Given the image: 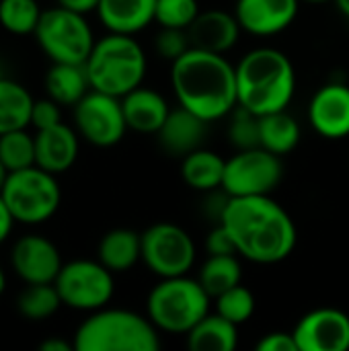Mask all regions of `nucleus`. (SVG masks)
Returning a JSON list of instances; mask_svg holds the SVG:
<instances>
[{
	"label": "nucleus",
	"mask_w": 349,
	"mask_h": 351,
	"mask_svg": "<svg viewBox=\"0 0 349 351\" xmlns=\"http://www.w3.org/2000/svg\"><path fill=\"white\" fill-rule=\"evenodd\" d=\"M33 95L16 80L0 76V134L29 128Z\"/></svg>",
	"instance_id": "nucleus-26"
},
{
	"label": "nucleus",
	"mask_w": 349,
	"mask_h": 351,
	"mask_svg": "<svg viewBox=\"0 0 349 351\" xmlns=\"http://www.w3.org/2000/svg\"><path fill=\"white\" fill-rule=\"evenodd\" d=\"M14 224H16V220L12 218L8 206L4 204V199H2V195H0V245H4V243L10 239Z\"/></svg>",
	"instance_id": "nucleus-39"
},
{
	"label": "nucleus",
	"mask_w": 349,
	"mask_h": 351,
	"mask_svg": "<svg viewBox=\"0 0 349 351\" xmlns=\"http://www.w3.org/2000/svg\"><path fill=\"white\" fill-rule=\"evenodd\" d=\"M206 251L208 255H239L237 253V247H234V241L230 237V232L218 222V226L208 234V241H206Z\"/></svg>",
	"instance_id": "nucleus-37"
},
{
	"label": "nucleus",
	"mask_w": 349,
	"mask_h": 351,
	"mask_svg": "<svg viewBox=\"0 0 349 351\" xmlns=\"http://www.w3.org/2000/svg\"><path fill=\"white\" fill-rule=\"evenodd\" d=\"M128 128L140 134H156L171 113L167 99L146 86H138L121 97Z\"/></svg>",
	"instance_id": "nucleus-20"
},
{
	"label": "nucleus",
	"mask_w": 349,
	"mask_h": 351,
	"mask_svg": "<svg viewBox=\"0 0 349 351\" xmlns=\"http://www.w3.org/2000/svg\"><path fill=\"white\" fill-rule=\"evenodd\" d=\"M257 351H298V346L294 333L276 331L261 337V341L257 343Z\"/></svg>",
	"instance_id": "nucleus-38"
},
{
	"label": "nucleus",
	"mask_w": 349,
	"mask_h": 351,
	"mask_svg": "<svg viewBox=\"0 0 349 351\" xmlns=\"http://www.w3.org/2000/svg\"><path fill=\"white\" fill-rule=\"evenodd\" d=\"M0 76H2V62H0Z\"/></svg>",
	"instance_id": "nucleus-46"
},
{
	"label": "nucleus",
	"mask_w": 349,
	"mask_h": 351,
	"mask_svg": "<svg viewBox=\"0 0 349 351\" xmlns=\"http://www.w3.org/2000/svg\"><path fill=\"white\" fill-rule=\"evenodd\" d=\"M300 0H237L234 14L243 27V31L269 37L286 31L296 14Z\"/></svg>",
	"instance_id": "nucleus-16"
},
{
	"label": "nucleus",
	"mask_w": 349,
	"mask_h": 351,
	"mask_svg": "<svg viewBox=\"0 0 349 351\" xmlns=\"http://www.w3.org/2000/svg\"><path fill=\"white\" fill-rule=\"evenodd\" d=\"M212 296L189 276L160 278L146 300L148 319L158 331L187 335L208 313Z\"/></svg>",
	"instance_id": "nucleus-6"
},
{
	"label": "nucleus",
	"mask_w": 349,
	"mask_h": 351,
	"mask_svg": "<svg viewBox=\"0 0 349 351\" xmlns=\"http://www.w3.org/2000/svg\"><path fill=\"white\" fill-rule=\"evenodd\" d=\"M74 128L80 138L97 148H111L119 144L130 130L121 99L95 88L74 105Z\"/></svg>",
	"instance_id": "nucleus-12"
},
{
	"label": "nucleus",
	"mask_w": 349,
	"mask_h": 351,
	"mask_svg": "<svg viewBox=\"0 0 349 351\" xmlns=\"http://www.w3.org/2000/svg\"><path fill=\"white\" fill-rule=\"evenodd\" d=\"M0 195L16 224L37 226L56 216L62 206V187L58 175L33 165L8 173Z\"/></svg>",
	"instance_id": "nucleus-7"
},
{
	"label": "nucleus",
	"mask_w": 349,
	"mask_h": 351,
	"mask_svg": "<svg viewBox=\"0 0 349 351\" xmlns=\"http://www.w3.org/2000/svg\"><path fill=\"white\" fill-rule=\"evenodd\" d=\"M76 351H158L156 325L134 311L99 308L84 319L74 333Z\"/></svg>",
	"instance_id": "nucleus-4"
},
{
	"label": "nucleus",
	"mask_w": 349,
	"mask_h": 351,
	"mask_svg": "<svg viewBox=\"0 0 349 351\" xmlns=\"http://www.w3.org/2000/svg\"><path fill=\"white\" fill-rule=\"evenodd\" d=\"M306 2H327V0H306Z\"/></svg>",
	"instance_id": "nucleus-45"
},
{
	"label": "nucleus",
	"mask_w": 349,
	"mask_h": 351,
	"mask_svg": "<svg viewBox=\"0 0 349 351\" xmlns=\"http://www.w3.org/2000/svg\"><path fill=\"white\" fill-rule=\"evenodd\" d=\"M237 68L239 107L255 115L284 111L296 90V72L290 58L276 47H257L241 58Z\"/></svg>",
	"instance_id": "nucleus-3"
},
{
	"label": "nucleus",
	"mask_w": 349,
	"mask_h": 351,
	"mask_svg": "<svg viewBox=\"0 0 349 351\" xmlns=\"http://www.w3.org/2000/svg\"><path fill=\"white\" fill-rule=\"evenodd\" d=\"M56 2L60 6L70 8V10H76L80 14H88V12L97 10V6H99L101 0H56Z\"/></svg>",
	"instance_id": "nucleus-40"
},
{
	"label": "nucleus",
	"mask_w": 349,
	"mask_h": 351,
	"mask_svg": "<svg viewBox=\"0 0 349 351\" xmlns=\"http://www.w3.org/2000/svg\"><path fill=\"white\" fill-rule=\"evenodd\" d=\"M259 125H261V148L278 156L292 152L300 142V125L286 109L261 115Z\"/></svg>",
	"instance_id": "nucleus-27"
},
{
	"label": "nucleus",
	"mask_w": 349,
	"mask_h": 351,
	"mask_svg": "<svg viewBox=\"0 0 349 351\" xmlns=\"http://www.w3.org/2000/svg\"><path fill=\"white\" fill-rule=\"evenodd\" d=\"M146 53L134 35L109 33L95 41L84 62L91 88L123 97L138 88L146 76Z\"/></svg>",
	"instance_id": "nucleus-5"
},
{
	"label": "nucleus",
	"mask_w": 349,
	"mask_h": 351,
	"mask_svg": "<svg viewBox=\"0 0 349 351\" xmlns=\"http://www.w3.org/2000/svg\"><path fill=\"white\" fill-rule=\"evenodd\" d=\"M224 169H226V160L222 156H218L212 150L197 148L187 156H183L181 177L191 189L210 193L214 189H222Z\"/></svg>",
	"instance_id": "nucleus-24"
},
{
	"label": "nucleus",
	"mask_w": 349,
	"mask_h": 351,
	"mask_svg": "<svg viewBox=\"0 0 349 351\" xmlns=\"http://www.w3.org/2000/svg\"><path fill=\"white\" fill-rule=\"evenodd\" d=\"M187 346L191 351H232L239 346V325L222 315H206L189 333Z\"/></svg>",
	"instance_id": "nucleus-25"
},
{
	"label": "nucleus",
	"mask_w": 349,
	"mask_h": 351,
	"mask_svg": "<svg viewBox=\"0 0 349 351\" xmlns=\"http://www.w3.org/2000/svg\"><path fill=\"white\" fill-rule=\"evenodd\" d=\"M216 313L234 325H243L255 313V296L249 288L239 284L216 298Z\"/></svg>",
	"instance_id": "nucleus-33"
},
{
	"label": "nucleus",
	"mask_w": 349,
	"mask_h": 351,
	"mask_svg": "<svg viewBox=\"0 0 349 351\" xmlns=\"http://www.w3.org/2000/svg\"><path fill=\"white\" fill-rule=\"evenodd\" d=\"M241 31L243 27L234 12L204 10L189 25L187 35H189L191 47L214 51V53H226L228 49L237 45Z\"/></svg>",
	"instance_id": "nucleus-18"
},
{
	"label": "nucleus",
	"mask_w": 349,
	"mask_h": 351,
	"mask_svg": "<svg viewBox=\"0 0 349 351\" xmlns=\"http://www.w3.org/2000/svg\"><path fill=\"white\" fill-rule=\"evenodd\" d=\"M298 351L349 350V315L339 308H317L304 315L292 331Z\"/></svg>",
	"instance_id": "nucleus-14"
},
{
	"label": "nucleus",
	"mask_w": 349,
	"mask_h": 351,
	"mask_svg": "<svg viewBox=\"0 0 349 351\" xmlns=\"http://www.w3.org/2000/svg\"><path fill=\"white\" fill-rule=\"evenodd\" d=\"M156 0H101L97 16L109 33L136 35L154 21Z\"/></svg>",
	"instance_id": "nucleus-21"
},
{
	"label": "nucleus",
	"mask_w": 349,
	"mask_h": 351,
	"mask_svg": "<svg viewBox=\"0 0 349 351\" xmlns=\"http://www.w3.org/2000/svg\"><path fill=\"white\" fill-rule=\"evenodd\" d=\"M62 265L60 249L41 234H25L10 249V267L23 284H53Z\"/></svg>",
	"instance_id": "nucleus-13"
},
{
	"label": "nucleus",
	"mask_w": 349,
	"mask_h": 351,
	"mask_svg": "<svg viewBox=\"0 0 349 351\" xmlns=\"http://www.w3.org/2000/svg\"><path fill=\"white\" fill-rule=\"evenodd\" d=\"M171 84L179 105L208 123L230 115L239 105L237 68L224 53L189 47L173 62Z\"/></svg>",
	"instance_id": "nucleus-2"
},
{
	"label": "nucleus",
	"mask_w": 349,
	"mask_h": 351,
	"mask_svg": "<svg viewBox=\"0 0 349 351\" xmlns=\"http://www.w3.org/2000/svg\"><path fill=\"white\" fill-rule=\"evenodd\" d=\"M142 261L158 278L187 276L195 265V243L173 222L152 224L142 232Z\"/></svg>",
	"instance_id": "nucleus-10"
},
{
	"label": "nucleus",
	"mask_w": 349,
	"mask_h": 351,
	"mask_svg": "<svg viewBox=\"0 0 349 351\" xmlns=\"http://www.w3.org/2000/svg\"><path fill=\"white\" fill-rule=\"evenodd\" d=\"M6 177H8V171H6V167L0 162V189H2V185H4V181H6Z\"/></svg>",
	"instance_id": "nucleus-44"
},
{
	"label": "nucleus",
	"mask_w": 349,
	"mask_h": 351,
	"mask_svg": "<svg viewBox=\"0 0 349 351\" xmlns=\"http://www.w3.org/2000/svg\"><path fill=\"white\" fill-rule=\"evenodd\" d=\"M39 350L41 351H76L74 350V343H68L64 339H58V337H49L45 341L39 343Z\"/></svg>",
	"instance_id": "nucleus-41"
},
{
	"label": "nucleus",
	"mask_w": 349,
	"mask_h": 351,
	"mask_svg": "<svg viewBox=\"0 0 349 351\" xmlns=\"http://www.w3.org/2000/svg\"><path fill=\"white\" fill-rule=\"evenodd\" d=\"M4 290H6V274H4V269L0 265V296L4 294Z\"/></svg>",
	"instance_id": "nucleus-43"
},
{
	"label": "nucleus",
	"mask_w": 349,
	"mask_h": 351,
	"mask_svg": "<svg viewBox=\"0 0 349 351\" xmlns=\"http://www.w3.org/2000/svg\"><path fill=\"white\" fill-rule=\"evenodd\" d=\"M220 224L230 232L237 253L259 265L288 259L298 241L294 220L269 195L230 197Z\"/></svg>",
	"instance_id": "nucleus-1"
},
{
	"label": "nucleus",
	"mask_w": 349,
	"mask_h": 351,
	"mask_svg": "<svg viewBox=\"0 0 349 351\" xmlns=\"http://www.w3.org/2000/svg\"><path fill=\"white\" fill-rule=\"evenodd\" d=\"M45 93L62 107H74L88 90V74L84 64H64L51 62L49 70L45 72Z\"/></svg>",
	"instance_id": "nucleus-22"
},
{
	"label": "nucleus",
	"mask_w": 349,
	"mask_h": 351,
	"mask_svg": "<svg viewBox=\"0 0 349 351\" xmlns=\"http://www.w3.org/2000/svg\"><path fill=\"white\" fill-rule=\"evenodd\" d=\"M241 278L243 269L237 255H208V261L202 265L197 280L212 298H218L226 290L239 286Z\"/></svg>",
	"instance_id": "nucleus-29"
},
{
	"label": "nucleus",
	"mask_w": 349,
	"mask_h": 351,
	"mask_svg": "<svg viewBox=\"0 0 349 351\" xmlns=\"http://www.w3.org/2000/svg\"><path fill=\"white\" fill-rule=\"evenodd\" d=\"M0 162L8 173L35 165V134L27 128L0 134Z\"/></svg>",
	"instance_id": "nucleus-31"
},
{
	"label": "nucleus",
	"mask_w": 349,
	"mask_h": 351,
	"mask_svg": "<svg viewBox=\"0 0 349 351\" xmlns=\"http://www.w3.org/2000/svg\"><path fill=\"white\" fill-rule=\"evenodd\" d=\"M189 47H191V41H189V35H187L185 29H169V27H163V31L156 35V51L165 60L175 62Z\"/></svg>",
	"instance_id": "nucleus-35"
},
{
	"label": "nucleus",
	"mask_w": 349,
	"mask_h": 351,
	"mask_svg": "<svg viewBox=\"0 0 349 351\" xmlns=\"http://www.w3.org/2000/svg\"><path fill=\"white\" fill-rule=\"evenodd\" d=\"M197 0H156L154 21L169 29H189L200 14Z\"/></svg>",
	"instance_id": "nucleus-34"
},
{
	"label": "nucleus",
	"mask_w": 349,
	"mask_h": 351,
	"mask_svg": "<svg viewBox=\"0 0 349 351\" xmlns=\"http://www.w3.org/2000/svg\"><path fill=\"white\" fill-rule=\"evenodd\" d=\"M53 284L62 304L80 313H95L107 306L115 294L113 271L99 259H74L64 263Z\"/></svg>",
	"instance_id": "nucleus-9"
},
{
	"label": "nucleus",
	"mask_w": 349,
	"mask_h": 351,
	"mask_svg": "<svg viewBox=\"0 0 349 351\" xmlns=\"http://www.w3.org/2000/svg\"><path fill=\"white\" fill-rule=\"evenodd\" d=\"M60 121H62V105L60 103H56L51 97H43V99L33 101L31 125L35 128V132L51 128V125H56Z\"/></svg>",
	"instance_id": "nucleus-36"
},
{
	"label": "nucleus",
	"mask_w": 349,
	"mask_h": 351,
	"mask_svg": "<svg viewBox=\"0 0 349 351\" xmlns=\"http://www.w3.org/2000/svg\"><path fill=\"white\" fill-rule=\"evenodd\" d=\"M335 4H337V8L349 19V0H335Z\"/></svg>",
	"instance_id": "nucleus-42"
},
{
	"label": "nucleus",
	"mask_w": 349,
	"mask_h": 351,
	"mask_svg": "<svg viewBox=\"0 0 349 351\" xmlns=\"http://www.w3.org/2000/svg\"><path fill=\"white\" fill-rule=\"evenodd\" d=\"M41 12L37 0H0V27L10 35H33Z\"/></svg>",
	"instance_id": "nucleus-30"
},
{
	"label": "nucleus",
	"mask_w": 349,
	"mask_h": 351,
	"mask_svg": "<svg viewBox=\"0 0 349 351\" xmlns=\"http://www.w3.org/2000/svg\"><path fill=\"white\" fill-rule=\"evenodd\" d=\"M309 121L317 134L329 140L349 136V86L329 82L321 86L309 105Z\"/></svg>",
	"instance_id": "nucleus-15"
},
{
	"label": "nucleus",
	"mask_w": 349,
	"mask_h": 351,
	"mask_svg": "<svg viewBox=\"0 0 349 351\" xmlns=\"http://www.w3.org/2000/svg\"><path fill=\"white\" fill-rule=\"evenodd\" d=\"M208 121L195 115L193 111L179 105V109H171L163 128L156 132L160 146L173 156H187L189 152L202 148L206 138Z\"/></svg>",
	"instance_id": "nucleus-19"
},
{
	"label": "nucleus",
	"mask_w": 349,
	"mask_h": 351,
	"mask_svg": "<svg viewBox=\"0 0 349 351\" xmlns=\"http://www.w3.org/2000/svg\"><path fill=\"white\" fill-rule=\"evenodd\" d=\"M228 140L237 150H249L261 146V125L259 115L245 107H234L228 123Z\"/></svg>",
	"instance_id": "nucleus-32"
},
{
	"label": "nucleus",
	"mask_w": 349,
	"mask_h": 351,
	"mask_svg": "<svg viewBox=\"0 0 349 351\" xmlns=\"http://www.w3.org/2000/svg\"><path fill=\"white\" fill-rule=\"evenodd\" d=\"M33 37L51 62L64 64H84L97 41L86 14L60 4L41 12Z\"/></svg>",
	"instance_id": "nucleus-8"
},
{
	"label": "nucleus",
	"mask_w": 349,
	"mask_h": 351,
	"mask_svg": "<svg viewBox=\"0 0 349 351\" xmlns=\"http://www.w3.org/2000/svg\"><path fill=\"white\" fill-rule=\"evenodd\" d=\"M80 136L76 128L64 121L35 132V165L47 173L62 175L72 169L78 158Z\"/></svg>",
	"instance_id": "nucleus-17"
},
{
	"label": "nucleus",
	"mask_w": 349,
	"mask_h": 351,
	"mask_svg": "<svg viewBox=\"0 0 349 351\" xmlns=\"http://www.w3.org/2000/svg\"><path fill=\"white\" fill-rule=\"evenodd\" d=\"M284 165L282 158L265 148L239 150L226 160L222 189L230 197L269 195L282 183Z\"/></svg>",
	"instance_id": "nucleus-11"
},
{
	"label": "nucleus",
	"mask_w": 349,
	"mask_h": 351,
	"mask_svg": "<svg viewBox=\"0 0 349 351\" xmlns=\"http://www.w3.org/2000/svg\"><path fill=\"white\" fill-rule=\"evenodd\" d=\"M97 257L113 274L130 271L142 259V234L130 228H113L101 239Z\"/></svg>",
	"instance_id": "nucleus-23"
},
{
	"label": "nucleus",
	"mask_w": 349,
	"mask_h": 351,
	"mask_svg": "<svg viewBox=\"0 0 349 351\" xmlns=\"http://www.w3.org/2000/svg\"><path fill=\"white\" fill-rule=\"evenodd\" d=\"M62 298L56 284H25L16 298V311L23 319L41 323L60 311Z\"/></svg>",
	"instance_id": "nucleus-28"
}]
</instances>
